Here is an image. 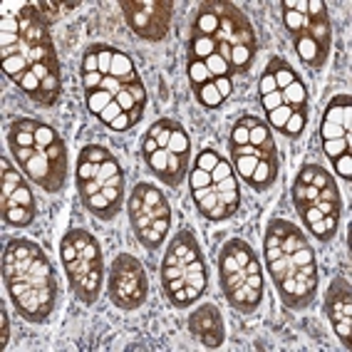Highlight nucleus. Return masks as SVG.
Listing matches in <instances>:
<instances>
[{"mask_svg": "<svg viewBox=\"0 0 352 352\" xmlns=\"http://www.w3.org/2000/svg\"><path fill=\"white\" fill-rule=\"evenodd\" d=\"M256 28L228 0H206L196 8L189 38V75L196 102L221 107L233 92V77L248 72L256 60Z\"/></svg>", "mask_w": 352, "mask_h": 352, "instance_id": "nucleus-1", "label": "nucleus"}, {"mask_svg": "<svg viewBox=\"0 0 352 352\" xmlns=\"http://www.w3.org/2000/svg\"><path fill=\"white\" fill-rule=\"evenodd\" d=\"M0 60L6 75L32 102L52 107L60 100V60L47 23L35 6H23L0 23Z\"/></svg>", "mask_w": 352, "mask_h": 352, "instance_id": "nucleus-2", "label": "nucleus"}, {"mask_svg": "<svg viewBox=\"0 0 352 352\" xmlns=\"http://www.w3.org/2000/svg\"><path fill=\"white\" fill-rule=\"evenodd\" d=\"M85 102L112 132H129L144 117L146 87L137 65L112 45H92L82 57Z\"/></svg>", "mask_w": 352, "mask_h": 352, "instance_id": "nucleus-3", "label": "nucleus"}, {"mask_svg": "<svg viewBox=\"0 0 352 352\" xmlns=\"http://www.w3.org/2000/svg\"><path fill=\"white\" fill-rule=\"evenodd\" d=\"M263 256L285 308L302 310L310 305L318 290V261L305 233L285 219L268 221Z\"/></svg>", "mask_w": 352, "mask_h": 352, "instance_id": "nucleus-4", "label": "nucleus"}, {"mask_svg": "<svg viewBox=\"0 0 352 352\" xmlns=\"http://www.w3.org/2000/svg\"><path fill=\"white\" fill-rule=\"evenodd\" d=\"M3 280L18 315L28 322H47L57 305V278L38 243L13 239L3 251Z\"/></svg>", "mask_w": 352, "mask_h": 352, "instance_id": "nucleus-5", "label": "nucleus"}, {"mask_svg": "<svg viewBox=\"0 0 352 352\" xmlns=\"http://www.w3.org/2000/svg\"><path fill=\"white\" fill-rule=\"evenodd\" d=\"M8 149L18 169L47 194H57L67 179V146L55 126L35 117H18L8 126Z\"/></svg>", "mask_w": 352, "mask_h": 352, "instance_id": "nucleus-6", "label": "nucleus"}, {"mask_svg": "<svg viewBox=\"0 0 352 352\" xmlns=\"http://www.w3.org/2000/svg\"><path fill=\"white\" fill-rule=\"evenodd\" d=\"M268 126L288 139H298L308 122V87L296 67L283 57H271L258 82Z\"/></svg>", "mask_w": 352, "mask_h": 352, "instance_id": "nucleus-7", "label": "nucleus"}, {"mask_svg": "<svg viewBox=\"0 0 352 352\" xmlns=\"http://www.w3.org/2000/svg\"><path fill=\"white\" fill-rule=\"evenodd\" d=\"M236 174L253 191H268L278 179V146L273 129L261 117L245 114L231 129L228 139Z\"/></svg>", "mask_w": 352, "mask_h": 352, "instance_id": "nucleus-8", "label": "nucleus"}, {"mask_svg": "<svg viewBox=\"0 0 352 352\" xmlns=\"http://www.w3.org/2000/svg\"><path fill=\"white\" fill-rule=\"evenodd\" d=\"M77 194L89 214L112 221L124 199V171L120 162L100 144H89L77 157Z\"/></svg>", "mask_w": 352, "mask_h": 352, "instance_id": "nucleus-9", "label": "nucleus"}, {"mask_svg": "<svg viewBox=\"0 0 352 352\" xmlns=\"http://www.w3.org/2000/svg\"><path fill=\"white\" fill-rule=\"evenodd\" d=\"M290 199L302 223L308 226L315 239H335L340 216H342V199H340V189L330 171L322 169L320 164H305L293 182Z\"/></svg>", "mask_w": 352, "mask_h": 352, "instance_id": "nucleus-10", "label": "nucleus"}, {"mask_svg": "<svg viewBox=\"0 0 352 352\" xmlns=\"http://www.w3.org/2000/svg\"><path fill=\"white\" fill-rule=\"evenodd\" d=\"M189 186L196 211L208 221H226L239 211V176L233 171V164L221 157L219 151L204 149L196 157L194 169L189 174Z\"/></svg>", "mask_w": 352, "mask_h": 352, "instance_id": "nucleus-11", "label": "nucleus"}, {"mask_svg": "<svg viewBox=\"0 0 352 352\" xmlns=\"http://www.w3.org/2000/svg\"><path fill=\"white\" fill-rule=\"evenodd\" d=\"M208 271L201 245L191 231H179L171 239L162 261V288L174 308H191L206 293Z\"/></svg>", "mask_w": 352, "mask_h": 352, "instance_id": "nucleus-12", "label": "nucleus"}, {"mask_svg": "<svg viewBox=\"0 0 352 352\" xmlns=\"http://www.w3.org/2000/svg\"><path fill=\"white\" fill-rule=\"evenodd\" d=\"M219 283L233 310L243 315L258 310L263 300V271L253 248L243 239H228L221 248Z\"/></svg>", "mask_w": 352, "mask_h": 352, "instance_id": "nucleus-13", "label": "nucleus"}, {"mask_svg": "<svg viewBox=\"0 0 352 352\" xmlns=\"http://www.w3.org/2000/svg\"><path fill=\"white\" fill-rule=\"evenodd\" d=\"M142 157L159 182L179 186L189 174L191 139L182 124L171 117H162L146 129L142 142Z\"/></svg>", "mask_w": 352, "mask_h": 352, "instance_id": "nucleus-14", "label": "nucleus"}, {"mask_svg": "<svg viewBox=\"0 0 352 352\" xmlns=\"http://www.w3.org/2000/svg\"><path fill=\"white\" fill-rule=\"evenodd\" d=\"M283 20L308 67H322L333 47V25L322 0H283Z\"/></svg>", "mask_w": 352, "mask_h": 352, "instance_id": "nucleus-15", "label": "nucleus"}, {"mask_svg": "<svg viewBox=\"0 0 352 352\" xmlns=\"http://www.w3.org/2000/svg\"><path fill=\"white\" fill-rule=\"evenodd\" d=\"M60 258H63L72 296L85 305H92L100 296L102 278H104V261H102V248L97 239L85 228H72L63 236Z\"/></svg>", "mask_w": 352, "mask_h": 352, "instance_id": "nucleus-16", "label": "nucleus"}, {"mask_svg": "<svg viewBox=\"0 0 352 352\" xmlns=\"http://www.w3.org/2000/svg\"><path fill=\"white\" fill-rule=\"evenodd\" d=\"M126 211H129V221H132L139 243L149 251H157L171 228V206L166 196L154 184L142 182L132 189Z\"/></svg>", "mask_w": 352, "mask_h": 352, "instance_id": "nucleus-17", "label": "nucleus"}, {"mask_svg": "<svg viewBox=\"0 0 352 352\" xmlns=\"http://www.w3.org/2000/svg\"><path fill=\"white\" fill-rule=\"evenodd\" d=\"M0 169H3V176H0V216L8 226H30L38 216V204H35V196L28 186L25 176L18 169H13L8 159L0 162Z\"/></svg>", "mask_w": 352, "mask_h": 352, "instance_id": "nucleus-18", "label": "nucleus"}, {"mask_svg": "<svg viewBox=\"0 0 352 352\" xmlns=\"http://www.w3.org/2000/svg\"><path fill=\"white\" fill-rule=\"evenodd\" d=\"M109 300L120 310H137L146 300L149 283H146L144 268L137 258L129 253H120L109 265Z\"/></svg>", "mask_w": 352, "mask_h": 352, "instance_id": "nucleus-19", "label": "nucleus"}, {"mask_svg": "<svg viewBox=\"0 0 352 352\" xmlns=\"http://www.w3.org/2000/svg\"><path fill=\"white\" fill-rule=\"evenodd\" d=\"M122 13L126 25L137 32L139 38L159 43L169 35L174 3L171 0H122Z\"/></svg>", "mask_w": 352, "mask_h": 352, "instance_id": "nucleus-20", "label": "nucleus"}, {"mask_svg": "<svg viewBox=\"0 0 352 352\" xmlns=\"http://www.w3.org/2000/svg\"><path fill=\"white\" fill-rule=\"evenodd\" d=\"M322 151L330 162L352 154V100L350 95H338L327 102L320 122Z\"/></svg>", "mask_w": 352, "mask_h": 352, "instance_id": "nucleus-21", "label": "nucleus"}, {"mask_svg": "<svg viewBox=\"0 0 352 352\" xmlns=\"http://www.w3.org/2000/svg\"><path fill=\"white\" fill-rule=\"evenodd\" d=\"M325 313L330 318L335 335L340 342L350 350V335H352V290L345 278H335L325 293Z\"/></svg>", "mask_w": 352, "mask_h": 352, "instance_id": "nucleus-22", "label": "nucleus"}, {"mask_svg": "<svg viewBox=\"0 0 352 352\" xmlns=\"http://www.w3.org/2000/svg\"><path fill=\"white\" fill-rule=\"evenodd\" d=\"M189 333L194 335L204 347L216 350L223 345L226 340V327H223V318H221L216 305H201L196 308V313L189 318Z\"/></svg>", "mask_w": 352, "mask_h": 352, "instance_id": "nucleus-23", "label": "nucleus"}, {"mask_svg": "<svg viewBox=\"0 0 352 352\" xmlns=\"http://www.w3.org/2000/svg\"><path fill=\"white\" fill-rule=\"evenodd\" d=\"M35 10L43 15L45 23H52V20H57L60 6H57V3H50V0H40V3H35Z\"/></svg>", "mask_w": 352, "mask_h": 352, "instance_id": "nucleus-24", "label": "nucleus"}, {"mask_svg": "<svg viewBox=\"0 0 352 352\" xmlns=\"http://www.w3.org/2000/svg\"><path fill=\"white\" fill-rule=\"evenodd\" d=\"M335 171H338V176H342L345 182H350L352 179V154H345V157L335 159Z\"/></svg>", "mask_w": 352, "mask_h": 352, "instance_id": "nucleus-25", "label": "nucleus"}, {"mask_svg": "<svg viewBox=\"0 0 352 352\" xmlns=\"http://www.w3.org/2000/svg\"><path fill=\"white\" fill-rule=\"evenodd\" d=\"M0 322H3V338H0V345L8 347V340H10V322H8L6 310H3V315H0Z\"/></svg>", "mask_w": 352, "mask_h": 352, "instance_id": "nucleus-26", "label": "nucleus"}]
</instances>
